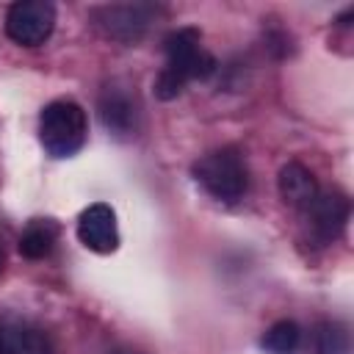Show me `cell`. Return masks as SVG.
Instances as JSON below:
<instances>
[{"instance_id":"obj_8","label":"cell","mask_w":354,"mask_h":354,"mask_svg":"<svg viewBox=\"0 0 354 354\" xmlns=\"http://www.w3.org/2000/svg\"><path fill=\"white\" fill-rule=\"evenodd\" d=\"M0 354H55L47 332L28 318L3 315L0 318Z\"/></svg>"},{"instance_id":"obj_6","label":"cell","mask_w":354,"mask_h":354,"mask_svg":"<svg viewBox=\"0 0 354 354\" xmlns=\"http://www.w3.org/2000/svg\"><path fill=\"white\" fill-rule=\"evenodd\" d=\"M55 28V6L47 0H19L6 14V36L22 47H39Z\"/></svg>"},{"instance_id":"obj_7","label":"cell","mask_w":354,"mask_h":354,"mask_svg":"<svg viewBox=\"0 0 354 354\" xmlns=\"http://www.w3.org/2000/svg\"><path fill=\"white\" fill-rule=\"evenodd\" d=\"M77 241L97 254H111L119 246V230H116V213L105 202L88 205L77 216Z\"/></svg>"},{"instance_id":"obj_5","label":"cell","mask_w":354,"mask_h":354,"mask_svg":"<svg viewBox=\"0 0 354 354\" xmlns=\"http://www.w3.org/2000/svg\"><path fill=\"white\" fill-rule=\"evenodd\" d=\"M88 19L102 36L113 41L136 44L155 22V8L147 3H113V6L91 8Z\"/></svg>"},{"instance_id":"obj_11","label":"cell","mask_w":354,"mask_h":354,"mask_svg":"<svg viewBox=\"0 0 354 354\" xmlns=\"http://www.w3.org/2000/svg\"><path fill=\"white\" fill-rule=\"evenodd\" d=\"M351 340L343 324L337 321H318L310 332V354H348Z\"/></svg>"},{"instance_id":"obj_2","label":"cell","mask_w":354,"mask_h":354,"mask_svg":"<svg viewBox=\"0 0 354 354\" xmlns=\"http://www.w3.org/2000/svg\"><path fill=\"white\" fill-rule=\"evenodd\" d=\"M88 136L86 111L72 100H53L39 116V141L50 158H72Z\"/></svg>"},{"instance_id":"obj_1","label":"cell","mask_w":354,"mask_h":354,"mask_svg":"<svg viewBox=\"0 0 354 354\" xmlns=\"http://www.w3.org/2000/svg\"><path fill=\"white\" fill-rule=\"evenodd\" d=\"M166 66L155 77V97L174 100L191 80H205L216 69V58L202 47L196 28H177L163 39Z\"/></svg>"},{"instance_id":"obj_12","label":"cell","mask_w":354,"mask_h":354,"mask_svg":"<svg viewBox=\"0 0 354 354\" xmlns=\"http://www.w3.org/2000/svg\"><path fill=\"white\" fill-rule=\"evenodd\" d=\"M58 238V227L50 221V218H36L28 224V230L22 232L19 238V252L30 260H39V257H47L53 252V243Z\"/></svg>"},{"instance_id":"obj_3","label":"cell","mask_w":354,"mask_h":354,"mask_svg":"<svg viewBox=\"0 0 354 354\" xmlns=\"http://www.w3.org/2000/svg\"><path fill=\"white\" fill-rule=\"evenodd\" d=\"M191 171H194V180H196L216 202H224V205L238 202V199L246 194V185H249L246 163H243L241 152L232 149V147H221V149H216V152L202 155V158L194 163Z\"/></svg>"},{"instance_id":"obj_10","label":"cell","mask_w":354,"mask_h":354,"mask_svg":"<svg viewBox=\"0 0 354 354\" xmlns=\"http://www.w3.org/2000/svg\"><path fill=\"white\" fill-rule=\"evenodd\" d=\"M277 185H279V196L285 199L288 207H293L296 213H301L321 191L315 174L301 166L299 160H290L279 169V177H277Z\"/></svg>"},{"instance_id":"obj_13","label":"cell","mask_w":354,"mask_h":354,"mask_svg":"<svg viewBox=\"0 0 354 354\" xmlns=\"http://www.w3.org/2000/svg\"><path fill=\"white\" fill-rule=\"evenodd\" d=\"M260 346H263L268 354H296V348L301 346V329H299L296 321L279 318V321H274V324L263 332Z\"/></svg>"},{"instance_id":"obj_15","label":"cell","mask_w":354,"mask_h":354,"mask_svg":"<svg viewBox=\"0 0 354 354\" xmlns=\"http://www.w3.org/2000/svg\"><path fill=\"white\" fill-rule=\"evenodd\" d=\"M0 271H3V252H0Z\"/></svg>"},{"instance_id":"obj_14","label":"cell","mask_w":354,"mask_h":354,"mask_svg":"<svg viewBox=\"0 0 354 354\" xmlns=\"http://www.w3.org/2000/svg\"><path fill=\"white\" fill-rule=\"evenodd\" d=\"M116 354H138V351H116Z\"/></svg>"},{"instance_id":"obj_4","label":"cell","mask_w":354,"mask_h":354,"mask_svg":"<svg viewBox=\"0 0 354 354\" xmlns=\"http://www.w3.org/2000/svg\"><path fill=\"white\" fill-rule=\"evenodd\" d=\"M351 205L346 199V194L340 191H318V196L299 213L301 216V230L304 238L313 246H329L332 241H337L346 230Z\"/></svg>"},{"instance_id":"obj_9","label":"cell","mask_w":354,"mask_h":354,"mask_svg":"<svg viewBox=\"0 0 354 354\" xmlns=\"http://www.w3.org/2000/svg\"><path fill=\"white\" fill-rule=\"evenodd\" d=\"M97 108H100L102 124L113 136L124 138V136L136 133V127H138V102H136V97L124 86H116V83L105 86L102 94H100Z\"/></svg>"}]
</instances>
